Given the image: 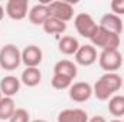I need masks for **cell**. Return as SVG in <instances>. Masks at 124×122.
<instances>
[{
    "label": "cell",
    "mask_w": 124,
    "mask_h": 122,
    "mask_svg": "<svg viewBox=\"0 0 124 122\" xmlns=\"http://www.w3.org/2000/svg\"><path fill=\"white\" fill-rule=\"evenodd\" d=\"M123 79L117 72L113 73H104L93 86V93L98 101H107L114 93L123 88Z\"/></svg>",
    "instance_id": "6da1fadb"
},
{
    "label": "cell",
    "mask_w": 124,
    "mask_h": 122,
    "mask_svg": "<svg viewBox=\"0 0 124 122\" xmlns=\"http://www.w3.org/2000/svg\"><path fill=\"white\" fill-rule=\"evenodd\" d=\"M91 45L94 47H100L101 50H118L120 46V36L116 33L105 30L102 27H97V30L94 32L91 36Z\"/></svg>",
    "instance_id": "7a4b0ae2"
},
{
    "label": "cell",
    "mask_w": 124,
    "mask_h": 122,
    "mask_svg": "<svg viewBox=\"0 0 124 122\" xmlns=\"http://www.w3.org/2000/svg\"><path fill=\"white\" fill-rule=\"evenodd\" d=\"M22 63V52L16 45H4L0 49V69L16 70Z\"/></svg>",
    "instance_id": "3957f363"
},
{
    "label": "cell",
    "mask_w": 124,
    "mask_h": 122,
    "mask_svg": "<svg viewBox=\"0 0 124 122\" xmlns=\"http://www.w3.org/2000/svg\"><path fill=\"white\" fill-rule=\"evenodd\" d=\"M98 63L105 73H113L117 72L123 66V56L118 50H101L98 56Z\"/></svg>",
    "instance_id": "277c9868"
},
{
    "label": "cell",
    "mask_w": 124,
    "mask_h": 122,
    "mask_svg": "<svg viewBox=\"0 0 124 122\" xmlns=\"http://www.w3.org/2000/svg\"><path fill=\"white\" fill-rule=\"evenodd\" d=\"M74 25H75L77 32L82 37H87V39H91L94 32L97 30V27H98V25L95 23L93 16L88 14V13H79V14H77L75 19H74Z\"/></svg>",
    "instance_id": "5b68a950"
},
{
    "label": "cell",
    "mask_w": 124,
    "mask_h": 122,
    "mask_svg": "<svg viewBox=\"0 0 124 122\" xmlns=\"http://www.w3.org/2000/svg\"><path fill=\"white\" fill-rule=\"evenodd\" d=\"M51 17H55L61 22H69L74 17V7L69 1H51L48 3Z\"/></svg>",
    "instance_id": "8992f818"
},
{
    "label": "cell",
    "mask_w": 124,
    "mask_h": 122,
    "mask_svg": "<svg viewBox=\"0 0 124 122\" xmlns=\"http://www.w3.org/2000/svg\"><path fill=\"white\" fill-rule=\"evenodd\" d=\"M4 10L12 20H23L29 14V3L28 0H9Z\"/></svg>",
    "instance_id": "52a82bcc"
},
{
    "label": "cell",
    "mask_w": 124,
    "mask_h": 122,
    "mask_svg": "<svg viewBox=\"0 0 124 122\" xmlns=\"http://www.w3.org/2000/svg\"><path fill=\"white\" fill-rule=\"evenodd\" d=\"M43 59V52L39 46L29 45L22 50V63L26 68H38Z\"/></svg>",
    "instance_id": "ba28073f"
},
{
    "label": "cell",
    "mask_w": 124,
    "mask_h": 122,
    "mask_svg": "<svg viewBox=\"0 0 124 122\" xmlns=\"http://www.w3.org/2000/svg\"><path fill=\"white\" fill-rule=\"evenodd\" d=\"M69 98L74 102H85L93 96V86L88 82H75L68 89Z\"/></svg>",
    "instance_id": "9c48e42d"
},
{
    "label": "cell",
    "mask_w": 124,
    "mask_h": 122,
    "mask_svg": "<svg viewBox=\"0 0 124 122\" xmlns=\"http://www.w3.org/2000/svg\"><path fill=\"white\" fill-rule=\"evenodd\" d=\"M75 56V63L81 65V66H91L97 62V49L93 45H84L79 46V49L77 50Z\"/></svg>",
    "instance_id": "30bf717a"
},
{
    "label": "cell",
    "mask_w": 124,
    "mask_h": 122,
    "mask_svg": "<svg viewBox=\"0 0 124 122\" xmlns=\"http://www.w3.org/2000/svg\"><path fill=\"white\" fill-rule=\"evenodd\" d=\"M88 114L81 108H68L58 114V122H88Z\"/></svg>",
    "instance_id": "8fae6325"
},
{
    "label": "cell",
    "mask_w": 124,
    "mask_h": 122,
    "mask_svg": "<svg viewBox=\"0 0 124 122\" xmlns=\"http://www.w3.org/2000/svg\"><path fill=\"white\" fill-rule=\"evenodd\" d=\"M100 27H102V29H105V30L111 32V33H116V34H121V32H123V20L118 17V16H116L114 13H107V14H104L102 17H101V20H100V25H98Z\"/></svg>",
    "instance_id": "7c38bea8"
},
{
    "label": "cell",
    "mask_w": 124,
    "mask_h": 122,
    "mask_svg": "<svg viewBox=\"0 0 124 122\" xmlns=\"http://www.w3.org/2000/svg\"><path fill=\"white\" fill-rule=\"evenodd\" d=\"M28 17H29V22H31L32 25H40V26H42V25L51 17L49 9H48V3L35 4L31 10H29Z\"/></svg>",
    "instance_id": "4fadbf2b"
},
{
    "label": "cell",
    "mask_w": 124,
    "mask_h": 122,
    "mask_svg": "<svg viewBox=\"0 0 124 122\" xmlns=\"http://www.w3.org/2000/svg\"><path fill=\"white\" fill-rule=\"evenodd\" d=\"M20 79H17L16 76H4L1 81H0V91L3 93V96H7V98H13L17 92L20 91Z\"/></svg>",
    "instance_id": "5bb4252c"
},
{
    "label": "cell",
    "mask_w": 124,
    "mask_h": 122,
    "mask_svg": "<svg viewBox=\"0 0 124 122\" xmlns=\"http://www.w3.org/2000/svg\"><path fill=\"white\" fill-rule=\"evenodd\" d=\"M77 73H78L77 65L72 61H68V59L58 61L54 66V75H63V76H68L74 81L77 78Z\"/></svg>",
    "instance_id": "9a60e30c"
},
{
    "label": "cell",
    "mask_w": 124,
    "mask_h": 122,
    "mask_svg": "<svg viewBox=\"0 0 124 122\" xmlns=\"http://www.w3.org/2000/svg\"><path fill=\"white\" fill-rule=\"evenodd\" d=\"M42 81V73L39 68H26L22 75H20V82L28 86V88H35Z\"/></svg>",
    "instance_id": "2e32d148"
},
{
    "label": "cell",
    "mask_w": 124,
    "mask_h": 122,
    "mask_svg": "<svg viewBox=\"0 0 124 122\" xmlns=\"http://www.w3.org/2000/svg\"><path fill=\"white\" fill-rule=\"evenodd\" d=\"M79 42H78V39L77 37H74V36H62L61 40H59V43H58V49H59V52L63 53V55H75L77 53V50L79 49Z\"/></svg>",
    "instance_id": "e0dca14e"
},
{
    "label": "cell",
    "mask_w": 124,
    "mask_h": 122,
    "mask_svg": "<svg viewBox=\"0 0 124 122\" xmlns=\"http://www.w3.org/2000/svg\"><path fill=\"white\" fill-rule=\"evenodd\" d=\"M108 111L117 119L124 118V95H114V96L110 98Z\"/></svg>",
    "instance_id": "ac0fdd59"
},
{
    "label": "cell",
    "mask_w": 124,
    "mask_h": 122,
    "mask_svg": "<svg viewBox=\"0 0 124 122\" xmlns=\"http://www.w3.org/2000/svg\"><path fill=\"white\" fill-rule=\"evenodd\" d=\"M42 29L48 34H61V33H63V32L66 30V23L55 19V17H49L42 25Z\"/></svg>",
    "instance_id": "d6986e66"
},
{
    "label": "cell",
    "mask_w": 124,
    "mask_h": 122,
    "mask_svg": "<svg viewBox=\"0 0 124 122\" xmlns=\"http://www.w3.org/2000/svg\"><path fill=\"white\" fill-rule=\"evenodd\" d=\"M15 111H16V106H15L13 98L3 96L0 101V121H9L15 114Z\"/></svg>",
    "instance_id": "ffe728a7"
},
{
    "label": "cell",
    "mask_w": 124,
    "mask_h": 122,
    "mask_svg": "<svg viewBox=\"0 0 124 122\" xmlns=\"http://www.w3.org/2000/svg\"><path fill=\"white\" fill-rule=\"evenodd\" d=\"M51 85L52 88L58 89V91H63V89H69L72 85V79L63 75H54L51 79Z\"/></svg>",
    "instance_id": "44dd1931"
},
{
    "label": "cell",
    "mask_w": 124,
    "mask_h": 122,
    "mask_svg": "<svg viewBox=\"0 0 124 122\" xmlns=\"http://www.w3.org/2000/svg\"><path fill=\"white\" fill-rule=\"evenodd\" d=\"M9 122H31V115L25 108H16Z\"/></svg>",
    "instance_id": "7402d4cb"
},
{
    "label": "cell",
    "mask_w": 124,
    "mask_h": 122,
    "mask_svg": "<svg viewBox=\"0 0 124 122\" xmlns=\"http://www.w3.org/2000/svg\"><path fill=\"white\" fill-rule=\"evenodd\" d=\"M110 7L116 16H124V0H113Z\"/></svg>",
    "instance_id": "603a6c76"
},
{
    "label": "cell",
    "mask_w": 124,
    "mask_h": 122,
    "mask_svg": "<svg viewBox=\"0 0 124 122\" xmlns=\"http://www.w3.org/2000/svg\"><path fill=\"white\" fill-rule=\"evenodd\" d=\"M88 122H107V119L104 116H101V115H95L91 119H88Z\"/></svg>",
    "instance_id": "cb8c5ba5"
},
{
    "label": "cell",
    "mask_w": 124,
    "mask_h": 122,
    "mask_svg": "<svg viewBox=\"0 0 124 122\" xmlns=\"http://www.w3.org/2000/svg\"><path fill=\"white\" fill-rule=\"evenodd\" d=\"M4 13H6V10H4V7L0 4V22L3 20V17H4Z\"/></svg>",
    "instance_id": "d4e9b609"
},
{
    "label": "cell",
    "mask_w": 124,
    "mask_h": 122,
    "mask_svg": "<svg viewBox=\"0 0 124 122\" xmlns=\"http://www.w3.org/2000/svg\"><path fill=\"white\" fill-rule=\"evenodd\" d=\"M31 122H48V121H45V119H33Z\"/></svg>",
    "instance_id": "484cf974"
},
{
    "label": "cell",
    "mask_w": 124,
    "mask_h": 122,
    "mask_svg": "<svg viewBox=\"0 0 124 122\" xmlns=\"http://www.w3.org/2000/svg\"><path fill=\"white\" fill-rule=\"evenodd\" d=\"M110 122H123V121H121V119H117V118H116V119H111Z\"/></svg>",
    "instance_id": "4316f807"
},
{
    "label": "cell",
    "mask_w": 124,
    "mask_h": 122,
    "mask_svg": "<svg viewBox=\"0 0 124 122\" xmlns=\"http://www.w3.org/2000/svg\"><path fill=\"white\" fill-rule=\"evenodd\" d=\"M1 98H3V93H1V91H0V101H1Z\"/></svg>",
    "instance_id": "83f0119b"
},
{
    "label": "cell",
    "mask_w": 124,
    "mask_h": 122,
    "mask_svg": "<svg viewBox=\"0 0 124 122\" xmlns=\"http://www.w3.org/2000/svg\"><path fill=\"white\" fill-rule=\"evenodd\" d=\"M123 89H124V82H123Z\"/></svg>",
    "instance_id": "f1b7e54d"
},
{
    "label": "cell",
    "mask_w": 124,
    "mask_h": 122,
    "mask_svg": "<svg viewBox=\"0 0 124 122\" xmlns=\"http://www.w3.org/2000/svg\"><path fill=\"white\" fill-rule=\"evenodd\" d=\"M123 25H124V20H123Z\"/></svg>",
    "instance_id": "f546056e"
},
{
    "label": "cell",
    "mask_w": 124,
    "mask_h": 122,
    "mask_svg": "<svg viewBox=\"0 0 124 122\" xmlns=\"http://www.w3.org/2000/svg\"><path fill=\"white\" fill-rule=\"evenodd\" d=\"M123 122H124V118H123Z\"/></svg>",
    "instance_id": "4dcf8cb0"
}]
</instances>
